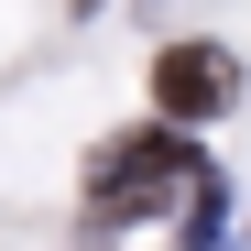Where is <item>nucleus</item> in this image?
I'll return each mask as SVG.
<instances>
[{"mask_svg":"<svg viewBox=\"0 0 251 251\" xmlns=\"http://www.w3.org/2000/svg\"><path fill=\"white\" fill-rule=\"evenodd\" d=\"M229 88H240V66H229L219 44H175V55L153 66V109H175V120H207Z\"/></svg>","mask_w":251,"mask_h":251,"instance_id":"1","label":"nucleus"}]
</instances>
